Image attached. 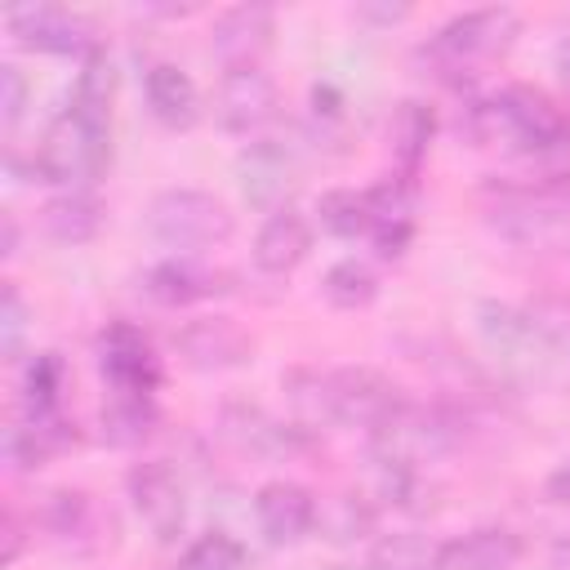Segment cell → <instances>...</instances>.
I'll list each match as a JSON object with an SVG mask.
<instances>
[{"label":"cell","mask_w":570,"mask_h":570,"mask_svg":"<svg viewBox=\"0 0 570 570\" xmlns=\"http://www.w3.org/2000/svg\"><path fill=\"white\" fill-rule=\"evenodd\" d=\"M0 85H4V98H0L4 125H13V120L22 116V107H27V80H22V71H18L13 62H4V67H0Z\"/></svg>","instance_id":"obj_32"},{"label":"cell","mask_w":570,"mask_h":570,"mask_svg":"<svg viewBox=\"0 0 570 570\" xmlns=\"http://www.w3.org/2000/svg\"><path fill=\"white\" fill-rule=\"evenodd\" d=\"M325 570H374V566H325Z\"/></svg>","instance_id":"obj_37"},{"label":"cell","mask_w":570,"mask_h":570,"mask_svg":"<svg viewBox=\"0 0 570 570\" xmlns=\"http://www.w3.org/2000/svg\"><path fill=\"white\" fill-rule=\"evenodd\" d=\"M476 330L481 338L503 352V361L512 365H548L557 356L552 334L543 330L539 312H525L517 303H499V298H481L476 303Z\"/></svg>","instance_id":"obj_6"},{"label":"cell","mask_w":570,"mask_h":570,"mask_svg":"<svg viewBox=\"0 0 570 570\" xmlns=\"http://www.w3.org/2000/svg\"><path fill=\"white\" fill-rule=\"evenodd\" d=\"M289 174H294V160L285 147L276 142H254L245 156H240V183H245V196L254 205H276L285 191H289ZM281 209V205H276Z\"/></svg>","instance_id":"obj_19"},{"label":"cell","mask_w":570,"mask_h":570,"mask_svg":"<svg viewBox=\"0 0 570 570\" xmlns=\"http://www.w3.org/2000/svg\"><path fill=\"white\" fill-rule=\"evenodd\" d=\"M374 570H445V543L428 534H383L370 552Z\"/></svg>","instance_id":"obj_22"},{"label":"cell","mask_w":570,"mask_h":570,"mask_svg":"<svg viewBox=\"0 0 570 570\" xmlns=\"http://www.w3.org/2000/svg\"><path fill=\"white\" fill-rule=\"evenodd\" d=\"M62 356L58 352H40L27 370V401H31V414H53L58 405V392H62Z\"/></svg>","instance_id":"obj_28"},{"label":"cell","mask_w":570,"mask_h":570,"mask_svg":"<svg viewBox=\"0 0 570 570\" xmlns=\"http://www.w3.org/2000/svg\"><path fill=\"white\" fill-rule=\"evenodd\" d=\"M232 209L200 187H169L156 191L147 205V232L169 249H209L232 236Z\"/></svg>","instance_id":"obj_3"},{"label":"cell","mask_w":570,"mask_h":570,"mask_svg":"<svg viewBox=\"0 0 570 570\" xmlns=\"http://www.w3.org/2000/svg\"><path fill=\"white\" fill-rule=\"evenodd\" d=\"M98 365L102 374L116 383V392L125 396H147V387L156 383V361H151V347L138 330L129 325H111L98 343Z\"/></svg>","instance_id":"obj_15"},{"label":"cell","mask_w":570,"mask_h":570,"mask_svg":"<svg viewBox=\"0 0 570 570\" xmlns=\"http://www.w3.org/2000/svg\"><path fill=\"white\" fill-rule=\"evenodd\" d=\"M321 294H325V303H334V307H343V312H356V307H370V303L379 298V276H374V267L361 263V258H338V263L325 272Z\"/></svg>","instance_id":"obj_24"},{"label":"cell","mask_w":570,"mask_h":570,"mask_svg":"<svg viewBox=\"0 0 570 570\" xmlns=\"http://www.w3.org/2000/svg\"><path fill=\"white\" fill-rule=\"evenodd\" d=\"M111 160V129L62 107L36 151V174L45 183H94Z\"/></svg>","instance_id":"obj_4"},{"label":"cell","mask_w":570,"mask_h":570,"mask_svg":"<svg viewBox=\"0 0 570 570\" xmlns=\"http://www.w3.org/2000/svg\"><path fill=\"white\" fill-rule=\"evenodd\" d=\"M557 67H561V80L570 85V40H566V45L557 49Z\"/></svg>","instance_id":"obj_35"},{"label":"cell","mask_w":570,"mask_h":570,"mask_svg":"<svg viewBox=\"0 0 570 570\" xmlns=\"http://www.w3.org/2000/svg\"><path fill=\"white\" fill-rule=\"evenodd\" d=\"M174 352L191 365V370H232L245 365L254 343L240 325L223 321V316H205V321H187L174 334Z\"/></svg>","instance_id":"obj_11"},{"label":"cell","mask_w":570,"mask_h":570,"mask_svg":"<svg viewBox=\"0 0 570 570\" xmlns=\"http://www.w3.org/2000/svg\"><path fill=\"white\" fill-rule=\"evenodd\" d=\"M517 36V13L512 9H472V13H459L450 18L436 40H432V53H441L445 62L463 67V62H476V58H490V53H503Z\"/></svg>","instance_id":"obj_8"},{"label":"cell","mask_w":570,"mask_h":570,"mask_svg":"<svg viewBox=\"0 0 570 570\" xmlns=\"http://www.w3.org/2000/svg\"><path fill=\"white\" fill-rule=\"evenodd\" d=\"M125 485H129L134 512L147 521V530H151L160 543H174V539L183 534V521H187V499H183L178 472H174L165 459H151V463L129 468Z\"/></svg>","instance_id":"obj_7"},{"label":"cell","mask_w":570,"mask_h":570,"mask_svg":"<svg viewBox=\"0 0 570 570\" xmlns=\"http://www.w3.org/2000/svg\"><path fill=\"white\" fill-rule=\"evenodd\" d=\"M289 396L307 419L330 423H356V428H383L396 410H405L401 387L370 370V365H338V370H294Z\"/></svg>","instance_id":"obj_1"},{"label":"cell","mask_w":570,"mask_h":570,"mask_svg":"<svg viewBox=\"0 0 570 570\" xmlns=\"http://www.w3.org/2000/svg\"><path fill=\"white\" fill-rule=\"evenodd\" d=\"M111 89H116V67H111V58H107V53H94V58L85 62V71L76 76V89H71L67 107L80 111V116H89V120H98V125H107V116H111Z\"/></svg>","instance_id":"obj_25"},{"label":"cell","mask_w":570,"mask_h":570,"mask_svg":"<svg viewBox=\"0 0 570 570\" xmlns=\"http://www.w3.org/2000/svg\"><path fill=\"white\" fill-rule=\"evenodd\" d=\"M396 138H401V151L405 160H414L423 151V142L432 138V111H423L419 102H405L396 111Z\"/></svg>","instance_id":"obj_29"},{"label":"cell","mask_w":570,"mask_h":570,"mask_svg":"<svg viewBox=\"0 0 570 570\" xmlns=\"http://www.w3.org/2000/svg\"><path fill=\"white\" fill-rule=\"evenodd\" d=\"M209 289H218L214 276L200 272V267H191V263H183V258L156 263V267H147V276H142V294H147L151 303H160V307H187V303L205 298Z\"/></svg>","instance_id":"obj_21"},{"label":"cell","mask_w":570,"mask_h":570,"mask_svg":"<svg viewBox=\"0 0 570 570\" xmlns=\"http://www.w3.org/2000/svg\"><path fill=\"white\" fill-rule=\"evenodd\" d=\"M543 494H548L552 503H570V459H566V463H557V468L548 472Z\"/></svg>","instance_id":"obj_33"},{"label":"cell","mask_w":570,"mask_h":570,"mask_svg":"<svg viewBox=\"0 0 570 570\" xmlns=\"http://www.w3.org/2000/svg\"><path fill=\"white\" fill-rule=\"evenodd\" d=\"M142 94H147L151 116L169 129H191L200 116V94H196L191 76L174 62H151L142 76Z\"/></svg>","instance_id":"obj_16"},{"label":"cell","mask_w":570,"mask_h":570,"mask_svg":"<svg viewBox=\"0 0 570 570\" xmlns=\"http://www.w3.org/2000/svg\"><path fill=\"white\" fill-rule=\"evenodd\" d=\"M476 129L490 142L517 147V151H548L566 138V116L552 107V98H543L539 89L512 85L499 89L490 102L476 107Z\"/></svg>","instance_id":"obj_2"},{"label":"cell","mask_w":570,"mask_h":570,"mask_svg":"<svg viewBox=\"0 0 570 570\" xmlns=\"http://www.w3.org/2000/svg\"><path fill=\"white\" fill-rule=\"evenodd\" d=\"M223 428L249 454H289V450H303L298 428H285V423L267 419L258 405H227L223 410Z\"/></svg>","instance_id":"obj_18"},{"label":"cell","mask_w":570,"mask_h":570,"mask_svg":"<svg viewBox=\"0 0 570 570\" xmlns=\"http://www.w3.org/2000/svg\"><path fill=\"white\" fill-rule=\"evenodd\" d=\"M98 428H102V441H111V445H142L156 428V414H151L147 396H120L98 414Z\"/></svg>","instance_id":"obj_26"},{"label":"cell","mask_w":570,"mask_h":570,"mask_svg":"<svg viewBox=\"0 0 570 570\" xmlns=\"http://www.w3.org/2000/svg\"><path fill=\"white\" fill-rule=\"evenodd\" d=\"M22 330H27V307H22V294L13 285H4V307H0V352L13 361L18 347H22Z\"/></svg>","instance_id":"obj_30"},{"label":"cell","mask_w":570,"mask_h":570,"mask_svg":"<svg viewBox=\"0 0 570 570\" xmlns=\"http://www.w3.org/2000/svg\"><path fill=\"white\" fill-rule=\"evenodd\" d=\"M40 227L49 240L58 245H85L98 236L102 227V205L89 196V191H67V196H53L45 209H40Z\"/></svg>","instance_id":"obj_20"},{"label":"cell","mask_w":570,"mask_h":570,"mask_svg":"<svg viewBox=\"0 0 570 570\" xmlns=\"http://www.w3.org/2000/svg\"><path fill=\"white\" fill-rule=\"evenodd\" d=\"M254 521L267 543H298L316 525V499L298 481H267L254 494Z\"/></svg>","instance_id":"obj_12"},{"label":"cell","mask_w":570,"mask_h":570,"mask_svg":"<svg viewBox=\"0 0 570 570\" xmlns=\"http://www.w3.org/2000/svg\"><path fill=\"white\" fill-rule=\"evenodd\" d=\"M307 249H312V223L298 209L281 205L263 218V227L254 236V267L267 276H285L307 258Z\"/></svg>","instance_id":"obj_13"},{"label":"cell","mask_w":570,"mask_h":570,"mask_svg":"<svg viewBox=\"0 0 570 570\" xmlns=\"http://www.w3.org/2000/svg\"><path fill=\"white\" fill-rule=\"evenodd\" d=\"M521 561V534L508 525H481L445 543V570H512Z\"/></svg>","instance_id":"obj_17"},{"label":"cell","mask_w":570,"mask_h":570,"mask_svg":"<svg viewBox=\"0 0 570 570\" xmlns=\"http://www.w3.org/2000/svg\"><path fill=\"white\" fill-rule=\"evenodd\" d=\"M214 111L227 129L249 134L276 116V80L258 67H227L218 98H214Z\"/></svg>","instance_id":"obj_10"},{"label":"cell","mask_w":570,"mask_h":570,"mask_svg":"<svg viewBox=\"0 0 570 570\" xmlns=\"http://www.w3.org/2000/svg\"><path fill=\"white\" fill-rule=\"evenodd\" d=\"M316 214H321V227L334 232V236H365L379 227V200L374 191H325L316 200Z\"/></svg>","instance_id":"obj_23"},{"label":"cell","mask_w":570,"mask_h":570,"mask_svg":"<svg viewBox=\"0 0 570 570\" xmlns=\"http://www.w3.org/2000/svg\"><path fill=\"white\" fill-rule=\"evenodd\" d=\"M4 22L27 49H40V53H80L89 49V36H94L80 13L58 4H18L4 13Z\"/></svg>","instance_id":"obj_9"},{"label":"cell","mask_w":570,"mask_h":570,"mask_svg":"<svg viewBox=\"0 0 570 570\" xmlns=\"http://www.w3.org/2000/svg\"><path fill=\"white\" fill-rule=\"evenodd\" d=\"M334 512H338V521H330L334 539H361V530H370V508H361L352 494H343Z\"/></svg>","instance_id":"obj_31"},{"label":"cell","mask_w":570,"mask_h":570,"mask_svg":"<svg viewBox=\"0 0 570 570\" xmlns=\"http://www.w3.org/2000/svg\"><path fill=\"white\" fill-rule=\"evenodd\" d=\"M13 240H18V227L13 218H4V254H13Z\"/></svg>","instance_id":"obj_36"},{"label":"cell","mask_w":570,"mask_h":570,"mask_svg":"<svg viewBox=\"0 0 570 570\" xmlns=\"http://www.w3.org/2000/svg\"><path fill=\"white\" fill-rule=\"evenodd\" d=\"M454 445V432L441 414H428V410H396L383 428H374V459L392 472H414L419 463L445 454Z\"/></svg>","instance_id":"obj_5"},{"label":"cell","mask_w":570,"mask_h":570,"mask_svg":"<svg viewBox=\"0 0 570 570\" xmlns=\"http://www.w3.org/2000/svg\"><path fill=\"white\" fill-rule=\"evenodd\" d=\"M548 570H570V534H561V539L548 548Z\"/></svg>","instance_id":"obj_34"},{"label":"cell","mask_w":570,"mask_h":570,"mask_svg":"<svg viewBox=\"0 0 570 570\" xmlns=\"http://www.w3.org/2000/svg\"><path fill=\"white\" fill-rule=\"evenodd\" d=\"M178 570H245V548L232 534L209 530L178 557Z\"/></svg>","instance_id":"obj_27"},{"label":"cell","mask_w":570,"mask_h":570,"mask_svg":"<svg viewBox=\"0 0 570 570\" xmlns=\"http://www.w3.org/2000/svg\"><path fill=\"white\" fill-rule=\"evenodd\" d=\"M276 18L267 4H236L214 18V53L227 67H254V58L272 45Z\"/></svg>","instance_id":"obj_14"}]
</instances>
